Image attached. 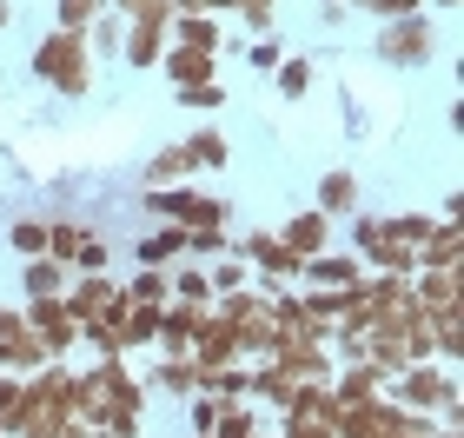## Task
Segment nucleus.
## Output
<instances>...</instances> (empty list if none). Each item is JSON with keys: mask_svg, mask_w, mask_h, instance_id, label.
Instances as JSON below:
<instances>
[{"mask_svg": "<svg viewBox=\"0 0 464 438\" xmlns=\"http://www.w3.org/2000/svg\"><path fill=\"white\" fill-rule=\"evenodd\" d=\"M0 20H7V0H0Z\"/></svg>", "mask_w": 464, "mask_h": 438, "instance_id": "f257e3e1", "label": "nucleus"}]
</instances>
